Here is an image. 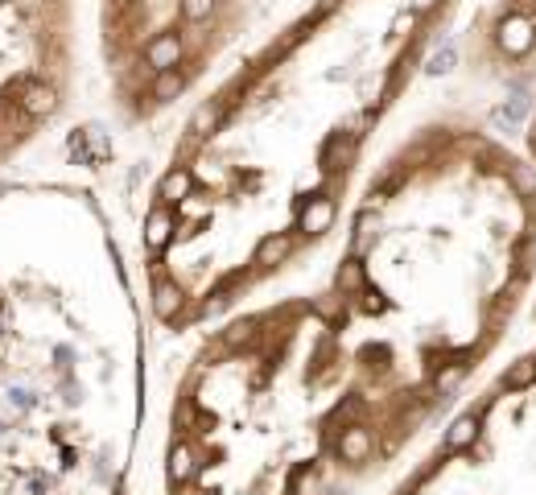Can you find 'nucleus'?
Listing matches in <instances>:
<instances>
[{"label":"nucleus","mask_w":536,"mask_h":495,"mask_svg":"<svg viewBox=\"0 0 536 495\" xmlns=\"http://www.w3.org/2000/svg\"><path fill=\"white\" fill-rule=\"evenodd\" d=\"M157 339L87 174L0 186V495H145Z\"/></svg>","instance_id":"7ed1b4c3"},{"label":"nucleus","mask_w":536,"mask_h":495,"mask_svg":"<svg viewBox=\"0 0 536 495\" xmlns=\"http://www.w3.org/2000/svg\"><path fill=\"white\" fill-rule=\"evenodd\" d=\"M516 145L524 149V157L536 165V79L528 83V91L520 95V124L512 128Z\"/></svg>","instance_id":"0eeeda50"},{"label":"nucleus","mask_w":536,"mask_h":495,"mask_svg":"<svg viewBox=\"0 0 536 495\" xmlns=\"http://www.w3.org/2000/svg\"><path fill=\"white\" fill-rule=\"evenodd\" d=\"M285 0H91L99 116L153 141Z\"/></svg>","instance_id":"20e7f679"},{"label":"nucleus","mask_w":536,"mask_h":495,"mask_svg":"<svg viewBox=\"0 0 536 495\" xmlns=\"http://www.w3.org/2000/svg\"><path fill=\"white\" fill-rule=\"evenodd\" d=\"M380 495H536V293L512 343Z\"/></svg>","instance_id":"423d86ee"},{"label":"nucleus","mask_w":536,"mask_h":495,"mask_svg":"<svg viewBox=\"0 0 536 495\" xmlns=\"http://www.w3.org/2000/svg\"><path fill=\"white\" fill-rule=\"evenodd\" d=\"M466 0H285L153 137L124 236L157 347L326 252Z\"/></svg>","instance_id":"f03ea898"},{"label":"nucleus","mask_w":536,"mask_h":495,"mask_svg":"<svg viewBox=\"0 0 536 495\" xmlns=\"http://www.w3.org/2000/svg\"><path fill=\"white\" fill-rule=\"evenodd\" d=\"M536 293V165L458 99L405 116L326 252L157 372L145 495H380Z\"/></svg>","instance_id":"f257e3e1"},{"label":"nucleus","mask_w":536,"mask_h":495,"mask_svg":"<svg viewBox=\"0 0 536 495\" xmlns=\"http://www.w3.org/2000/svg\"><path fill=\"white\" fill-rule=\"evenodd\" d=\"M91 108V0H0V186L50 170Z\"/></svg>","instance_id":"39448f33"}]
</instances>
